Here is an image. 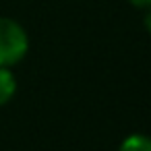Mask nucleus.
Listing matches in <instances>:
<instances>
[{"mask_svg":"<svg viewBox=\"0 0 151 151\" xmlns=\"http://www.w3.org/2000/svg\"><path fill=\"white\" fill-rule=\"evenodd\" d=\"M118 151H151V137H147V134H130L120 143Z\"/></svg>","mask_w":151,"mask_h":151,"instance_id":"3","label":"nucleus"},{"mask_svg":"<svg viewBox=\"0 0 151 151\" xmlns=\"http://www.w3.org/2000/svg\"><path fill=\"white\" fill-rule=\"evenodd\" d=\"M17 91V79L9 70V66H0V106H4L13 99Z\"/></svg>","mask_w":151,"mask_h":151,"instance_id":"2","label":"nucleus"},{"mask_svg":"<svg viewBox=\"0 0 151 151\" xmlns=\"http://www.w3.org/2000/svg\"><path fill=\"white\" fill-rule=\"evenodd\" d=\"M143 23H145V29L151 33V6H149V11H147V15H145V21H143Z\"/></svg>","mask_w":151,"mask_h":151,"instance_id":"5","label":"nucleus"},{"mask_svg":"<svg viewBox=\"0 0 151 151\" xmlns=\"http://www.w3.org/2000/svg\"><path fill=\"white\" fill-rule=\"evenodd\" d=\"M27 50L29 37L25 29L9 17H0V66H13L21 62Z\"/></svg>","mask_w":151,"mask_h":151,"instance_id":"1","label":"nucleus"},{"mask_svg":"<svg viewBox=\"0 0 151 151\" xmlns=\"http://www.w3.org/2000/svg\"><path fill=\"white\" fill-rule=\"evenodd\" d=\"M132 6H139V9H149L151 6V0H128Z\"/></svg>","mask_w":151,"mask_h":151,"instance_id":"4","label":"nucleus"}]
</instances>
